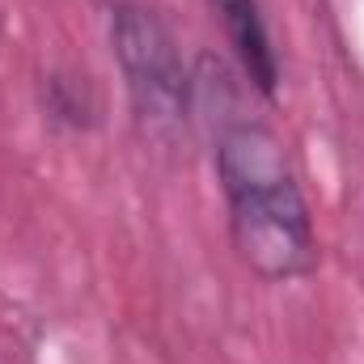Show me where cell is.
Instances as JSON below:
<instances>
[{
	"label": "cell",
	"mask_w": 364,
	"mask_h": 364,
	"mask_svg": "<svg viewBox=\"0 0 364 364\" xmlns=\"http://www.w3.org/2000/svg\"><path fill=\"white\" fill-rule=\"evenodd\" d=\"M216 174L229 199V229L242 263L263 279H301L318 267L314 220L272 127L233 123L216 144Z\"/></svg>",
	"instance_id": "cell-1"
},
{
	"label": "cell",
	"mask_w": 364,
	"mask_h": 364,
	"mask_svg": "<svg viewBox=\"0 0 364 364\" xmlns=\"http://www.w3.org/2000/svg\"><path fill=\"white\" fill-rule=\"evenodd\" d=\"M110 43L123 64L136 114L149 127H178L191 102V77L182 68V55L166 21L144 4H114Z\"/></svg>",
	"instance_id": "cell-2"
},
{
	"label": "cell",
	"mask_w": 364,
	"mask_h": 364,
	"mask_svg": "<svg viewBox=\"0 0 364 364\" xmlns=\"http://www.w3.org/2000/svg\"><path fill=\"white\" fill-rule=\"evenodd\" d=\"M220 26H225V38L242 64V73L250 77V85L263 93V97H275L279 90V60H275L272 34H267V21L259 13V0H212Z\"/></svg>",
	"instance_id": "cell-3"
}]
</instances>
